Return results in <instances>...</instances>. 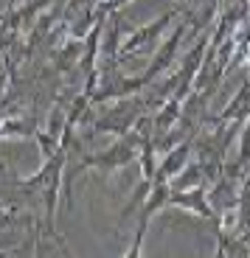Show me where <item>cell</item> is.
Returning a JSON list of instances; mask_svg holds the SVG:
<instances>
[{"label":"cell","instance_id":"cell-9","mask_svg":"<svg viewBox=\"0 0 250 258\" xmlns=\"http://www.w3.org/2000/svg\"><path fill=\"white\" fill-rule=\"evenodd\" d=\"M54 239H57V244H59V252H62V258H73V255H71V250H68V244H65V241L59 239V236H54Z\"/></svg>","mask_w":250,"mask_h":258},{"label":"cell","instance_id":"cell-4","mask_svg":"<svg viewBox=\"0 0 250 258\" xmlns=\"http://www.w3.org/2000/svg\"><path fill=\"white\" fill-rule=\"evenodd\" d=\"M194 160V138H186V141H180L177 146H172L166 155L161 157L158 163V171H155V180H174V177Z\"/></svg>","mask_w":250,"mask_h":258},{"label":"cell","instance_id":"cell-13","mask_svg":"<svg viewBox=\"0 0 250 258\" xmlns=\"http://www.w3.org/2000/svg\"><path fill=\"white\" fill-rule=\"evenodd\" d=\"M17 3H20V0H9V12H12V9L17 6Z\"/></svg>","mask_w":250,"mask_h":258},{"label":"cell","instance_id":"cell-14","mask_svg":"<svg viewBox=\"0 0 250 258\" xmlns=\"http://www.w3.org/2000/svg\"><path fill=\"white\" fill-rule=\"evenodd\" d=\"M6 222H9V216H3V219H0V227H3V225H6Z\"/></svg>","mask_w":250,"mask_h":258},{"label":"cell","instance_id":"cell-1","mask_svg":"<svg viewBox=\"0 0 250 258\" xmlns=\"http://www.w3.org/2000/svg\"><path fill=\"white\" fill-rule=\"evenodd\" d=\"M141 115H146L141 93L129 98H116V104L104 107L102 112H96V118L87 115L84 123L93 126V132H107V135H127L132 132L135 123L141 121Z\"/></svg>","mask_w":250,"mask_h":258},{"label":"cell","instance_id":"cell-6","mask_svg":"<svg viewBox=\"0 0 250 258\" xmlns=\"http://www.w3.org/2000/svg\"><path fill=\"white\" fill-rule=\"evenodd\" d=\"M250 118V79H244L236 96L225 104V110L214 118V123H244Z\"/></svg>","mask_w":250,"mask_h":258},{"label":"cell","instance_id":"cell-2","mask_svg":"<svg viewBox=\"0 0 250 258\" xmlns=\"http://www.w3.org/2000/svg\"><path fill=\"white\" fill-rule=\"evenodd\" d=\"M177 17H180V12H177V9H172V12L161 14L158 20H152V23L141 26V28H138V31H135L132 37H129L127 42L121 45V51H118V62H124V59H129V56H135V53H146V51H152V48H158V42H161L163 31H166V28L172 26Z\"/></svg>","mask_w":250,"mask_h":258},{"label":"cell","instance_id":"cell-11","mask_svg":"<svg viewBox=\"0 0 250 258\" xmlns=\"http://www.w3.org/2000/svg\"><path fill=\"white\" fill-rule=\"evenodd\" d=\"M214 258H225V252H222V247L217 244V252H214Z\"/></svg>","mask_w":250,"mask_h":258},{"label":"cell","instance_id":"cell-10","mask_svg":"<svg viewBox=\"0 0 250 258\" xmlns=\"http://www.w3.org/2000/svg\"><path fill=\"white\" fill-rule=\"evenodd\" d=\"M6 84H9V76L3 71H0V98H3V90H6Z\"/></svg>","mask_w":250,"mask_h":258},{"label":"cell","instance_id":"cell-5","mask_svg":"<svg viewBox=\"0 0 250 258\" xmlns=\"http://www.w3.org/2000/svg\"><path fill=\"white\" fill-rule=\"evenodd\" d=\"M169 205H172V208H183V211H191V213H197L199 219H208V222H214V225H219L217 213H214L211 202H208V191L203 185L191 188V191H172Z\"/></svg>","mask_w":250,"mask_h":258},{"label":"cell","instance_id":"cell-8","mask_svg":"<svg viewBox=\"0 0 250 258\" xmlns=\"http://www.w3.org/2000/svg\"><path fill=\"white\" fill-rule=\"evenodd\" d=\"M217 244L222 247L225 258H250V247L242 241V236L231 230H222L219 225H217Z\"/></svg>","mask_w":250,"mask_h":258},{"label":"cell","instance_id":"cell-3","mask_svg":"<svg viewBox=\"0 0 250 258\" xmlns=\"http://www.w3.org/2000/svg\"><path fill=\"white\" fill-rule=\"evenodd\" d=\"M186 37H188V20L180 14L177 23H174V28H172V34H169V37L161 42V48L155 51L149 68L143 71V82H146V87H149V84H152L158 76H163V73H166L169 68L174 64V59H177V53H180V42H183Z\"/></svg>","mask_w":250,"mask_h":258},{"label":"cell","instance_id":"cell-7","mask_svg":"<svg viewBox=\"0 0 250 258\" xmlns=\"http://www.w3.org/2000/svg\"><path fill=\"white\" fill-rule=\"evenodd\" d=\"M203 182H206V171L197 160H191L174 180H169V185H172V191H191V188H199Z\"/></svg>","mask_w":250,"mask_h":258},{"label":"cell","instance_id":"cell-12","mask_svg":"<svg viewBox=\"0 0 250 258\" xmlns=\"http://www.w3.org/2000/svg\"><path fill=\"white\" fill-rule=\"evenodd\" d=\"M174 3H177L180 9H186V6H188V0H174Z\"/></svg>","mask_w":250,"mask_h":258}]
</instances>
